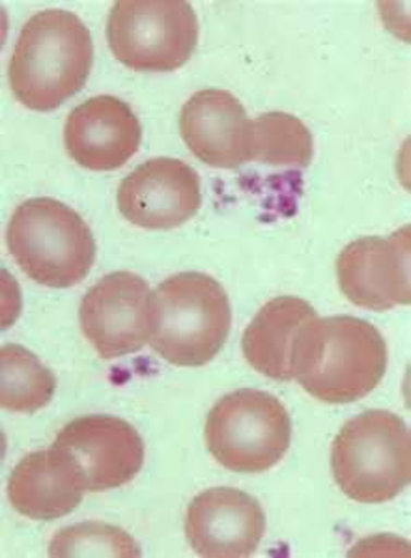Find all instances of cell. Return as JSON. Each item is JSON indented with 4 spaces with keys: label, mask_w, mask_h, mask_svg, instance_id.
I'll return each mask as SVG.
<instances>
[{
    "label": "cell",
    "mask_w": 411,
    "mask_h": 558,
    "mask_svg": "<svg viewBox=\"0 0 411 558\" xmlns=\"http://www.w3.org/2000/svg\"><path fill=\"white\" fill-rule=\"evenodd\" d=\"M387 371L382 332L353 316L314 318L301 329L294 379L321 402L353 403L368 397Z\"/></svg>",
    "instance_id": "1"
},
{
    "label": "cell",
    "mask_w": 411,
    "mask_h": 558,
    "mask_svg": "<svg viewBox=\"0 0 411 558\" xmlns=\"http://www.w3.org/2000/svg\"><path fill=\"white\" fill-rule=\"evenodd\" d=\"M92 62L94 46L85 23L68 10H44L23 26L8 78L21 105L49 112L83 90Z\"/></svg>",
    "instance_id": "2"
},
{
    "label": "cell",
    "mask_w": 411,
    "mask_h": 558,
    "mask_svg": "<svg viewBox=\"0 0 411 558\" xmlns=\"http://www.w3.org/2000/svg\"><path fill=\"white\" fill-rule=\"evenodd\" d=\"M232 325L229 295L206 274L172 275L154 292L150 345L174 366L195 368L216 359Z\"/></svg>",
    "instance_id": "3"
},
{
    "label": "cell",
    "mask_w": 411,
    "mask_h": 558,
    "mask_svg": "<svg viewBox=\"0 0 411 558\" xmlns=\"http://www.w3.org/2000/svg\"><path fill=\"white\" fill-rule=\"evenodd\" d=\"M331 473L342 494L382 505L410 486V429L391 411H363L340 428L331 447Z\"/></svg>",
    "instance_id": "4"
},
{
    "label": "cell",
    "mask_w": 411,
    "mask_h": 558,
    "mask_svg": "<svg viewBox=\"0 0 411 558\" xmlns=\"http://www.w3.org/2000/svg\"><path fill=\"white\" fill-rule=\"evenodd\" d=\"M8 248L21 271L47 288H72L96 260V241L85 219L55 198H31L13 211Z\"/></svg>",
    "instance_id": "5"
},
{
    "label": "cell",
    "mask_w": 411,
    "mask_h": 558,
    "mask_svg": "<svg viewBox=\"0 0 411 558\" xmlns=\"http://www.w3.org/2000/svg\"><path fill=\"white\" fill-rule=\"evenodd\" d=\"M204 435L222 468L240 474L266 473L290 448L292 418L274 395L240 389L211 408Z\"/></svg>",
    "instance_id": "6"
},
{
    "label": "cell",
    "mask_w": 411,
    "mask_h": 558,
    "mask_svg": "<svg viewBox=\"0 0 411 558\" xmlns=\"http://www.w3.org/2000/svg\"><path fill=\"white\" fill-rule=\"evenodd\" d=\"M196 41L198 20L185 0H120L109 12L107 44L133 72H174Z\"/></svg>",
    "instance_id": "7"
},
{
    "label": "cell",
    "mask_w": 411,
    "mask_h": 558,
    "mask_svg": "<svg viewBox=\"0 0 411 558\" xmlns=\"http://www.w3.org/2000/svg\"><path fill=\"white\" fill-rule=\"evenodd\" d=\"M78 322L101 357L137 353L154 332V292L130 271L107 275L81 301Z\"/></svg>",
    "instance_id": "8"
},
{
    "label": "cell",
    "mask_w": 411,
    "mask_h": 558,
    "mask_svg": "<svg viewBox=\"0 0 411 558\" xmlns=\"http://www.w3.org/2000/svg\"><path fill=\"white\" fill-rule=\"evenodd\" d=\"M52 447L70 456L92 494L130 484L144 465L143 437L112 415L78 416L60 429Z\"/></svg>",
    "instance_id": "9"
},
{
    "label": "cell",
    "mask_w": 411,
    "mask_h": 558,
    "mask_svg": "<svg viewBox=\"0 0 411 558\" xmlns=\"http://www.w3.org/2000/svg\"><path fill=\"white\" fill-rule=\"evenodd\" d=\"M410 227L391 238H361L344 247L337 260L340 292L352 305L386 312L410 305Z\"/></svg>",
    "instance_id": "10"
},
{
    "label": "cell",
    "mask_w": 411,
    "mask_h": 558,
    "mask_svg": "<svg viewBox=\"0 0 411 558\" xmlns=\"http://www.w3.org/2000/svg\"><path fill=\"white\" fill-rule=\"evenodd\" d=\"M118 209L135 227L172 230L195 217L203 204L201 178L188 162L154 157L120 183Z\"/></svg>",
    "instance_id": "11"
},
{
    "label": "cell",
    "mask_w": 411,
    "mask_h": 558,
    "mask_svg": "<svg viewBox=\"0 0 411 558\" xmlns=\"http://www.w3.org/2000/svg\"><path fill=\"white\" fill-rule=\"evenodd\" d=\"M264 533L261 502L235 487H211L196 495L185 515V534L198 557H251Z\"/></svg>",
    "instance_id": "12"
},
{
    "label": "cell",
    "mask_w": 411,
    "mask_h": 558,
    "mask_svg": "<svg viewBox=\"0 0 411 558\" xmlns=\"http://www.w3.org/2000/svg\"><path fill=\"white\" fill-rule=\"evenodd\" d=\"M141 141L143 130L137 114L114 96L90 98L65 118V151L83 169H120L137 154Z\"/></svg>",
    "instance_id": "13"
},
{
    "label": "cell",
    "mask_w": 411,
    "mask_h": 558,
    "mask_svg": "<svg viewBox=\"0 0 411 558\" xmlns=\"http://www.w3.org/2000/svg\"><path fill=\"white\" fill-rule=\"evenodd\" d=\"M180 133L193 156L214 169H235L251 161V122L230 92L206 88L193 94L183 105Z\"/></svg>",
    "instance_id": "14"
},
{
    "label": "cell",
    "mask_w": 411,
    "mask_h": 558,
    "mask_svg": "<svg viewBox=\"0 0 411 558\" xmlns=\"http://www.w3.org/2000/svg\"><path fill=\"white\" fill-rule=\"evenodd\" d=\"M86 482L70 456L51 447L25 456L15 465L8 482V499L12 507L34 521L64 518L85 497Z\"/></svg>",
    "instance_id": "15"
},
{
    "label": "cell",
    "mask_w": 411,
    "mask_h": 558,
    "mask_svg": "<svg viewBox=\"0 0 411 558\" xmlns=\"http://www.w3.org/2000/svg\"><path fill=\"white\" fill-rule=\"evenodd\" d=\"M314 318L318 314L303 299L294 295L271 299L243 332V357L262 376L285 384L292 381L298 338Z\"/></svg>",
    "instance_id": "16"
},
{
    "label": "cell",
    "mask_w": 411,
    "mask_h": 558,
    "mask_svg": "<svg viewBox=\"0 0 411 558\" xmlns=\"http://www.w3.org/2000/svg\"><path fill=\"white\" fill-rule=\"evenodd\" d=\"M57 377L33 351L8 344L0 350V405L12 413L34 415L51 402Z\"/></svg>",
    "instance_id": "17"
},
{
    "label": "cell",
    "mask_w": 411,
    "mask_h": 558,
    "mask_svg": "<svg viewBox=\"0 0 411 558\" xmlns=\"http://www.w3.org/2000/svg\"><path fill=\"white\" fill-rule=\"evenodd\" d=\"M313 135L300 118L266 112L251 122L249 157L269 167L307 169L313 161Z\"/></svg>",
    "instance_id": "18"
},
{
    "label": "cell",
    "mask_w": 411,
    "mask_h": 558,
    "mask_svg": "<svg viewBox=\"0 0 411 558\" xmlns=\"http://www.w3.org/2000/svg\"><path fill=\"white\" fill-rule=\"evenodd\" d=\"M49 555L57 558H138L143 551L124 529L99 523V521H86V523L62 529L51 539Z\"/></svg>",
    "instance_id": "19"
}]
</instances>
